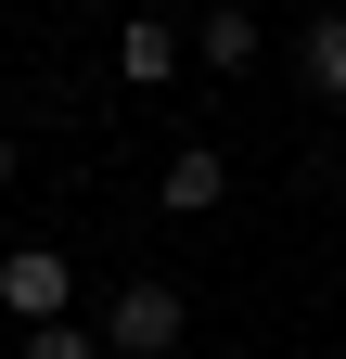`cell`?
Here are the masks:
<instances>
[{
	"label": "cell",
	"mask_w": 346,
	"mask_h": 359,
	"mask_svg": "<svg viewBox=\"0 0 346 359\" xmlns=\"http://www.w3.org/2000/svg\"><path fill=\"white\" fill-rule=\"evenodd\" d=\"M0 180H13V128H0Z\"/></svg>",
	"instance_id": "cell-8"
},
{
	"label": "cell",
	"mask_w": 346,
	"mask_h": 359,
	"mask_svg": "<svg viewBox=\"0 0 346 359\" xmlns=\"http://www.w3.org/2000/svg\"><path fill=\"white\" fill-rule=\"evenodd\" d=\"M64 283H77V257H52V244L0 257V308H26V321H64Z\"/></svg>",
	"instance_id": "cell-2"
},
{
	"label": "cell",
	"mask_w": 346,
	"mask_h": 359,
	"mask_svg": "<svg viewBox=\"0 0 346 359\" xmlns=\"http://www.w3.org/2000/svg\"><path fill=\"white\" fill-rule=\"evenodd\" d=\"M116 65L141 77V90H167V77H180L193 52H180V39H167V13H128V26H116Z\"/></svg>",
	"instance_id": "cell-3"
},
{
	"label": "cell",
	"mask_w": 346,
	"mask_h": 359,
	"mask_svg": "<svg viewBox=\"0 0 346 359\" xmlns=\"http://www.w3.org/2000/svg\"><path fill=\"white\" fill-rule=\"evenodd\" d=\"M180 321H193V308L167 295V283H128L103 334H116V359H167V346H180Z\"/></svg>",
	"instance_id": "cell-1"
},
{
	"label": "cell",
	"mask_w": 346,
	"mask_h": 359,
	"mask_svg": "<svg viewBox=\"0 0 346 359\" xmlns=\"http://www.w3.org/2000/svg\"><path fill=\"white\" fill-rule=\"evenodd\" d=\"M333 193H346V167H333Z\"/></svg>",
	"instance_id": "cell-9"
},
{
	"label": "cell",
	"mask_w": 346,
	"mask_h": 359,
	"mask_svg": "<svg viewBox=\"0 0 346 359\" xmlns=\"http://www.w3.org/2000/svg\"><path fill=\"white\" fill-rule=\"evenodd\" d=\"M26 359H103V346L77 334V321H39V334H26Z\"/></svg>",
	"instance_id": "cell-7"
},
{
	"label": "cell",
	"mask_w": 346,
	"mask_h": 359,
	"mask_svg": "<svg viewBox=\"0 0 346 359\" xmlns=\"http://www.w3.org/2000/svg\"><path fill=\"white\" fill-rule=\"evenodd\" d=\"M308 90H333V103H346V13L308 26Z\"/></svg>",
	"instance_id": "cell-5"
},
{
	"label": "cell",
	"mask_w": 346,
	"mask_h": 359,
	"mask_svg": "<svg viewBox=\"0 0 346 359\" xmlns=\"http://www.w3.org/2000/svg\"><path fill=\"white\" fill-rule=\"evenodd\" d=\"M193 52H205V65H231V77H244V65H256V26H244V13H205V39H193Z\"/></svg>",
	"instance_id": "cell-6"
},
{
	"label": "cell",
	"mask_w": 346,
	"mask_h": 359,
	"mask_svg": "<svg viewBox=\"0 0 346 359\" xmlns=\"http://www.w3.org/2000/svg\"><path fill=\"white\" fill-rule=\"evenodd\" d=\"M154 193H167V205H180V218H205V205H219V193H231V167H219V154H205V142H193V154H167V180H154Z\"/></svg>",
	"instance_id": "cell-4"
}]
</instances>
